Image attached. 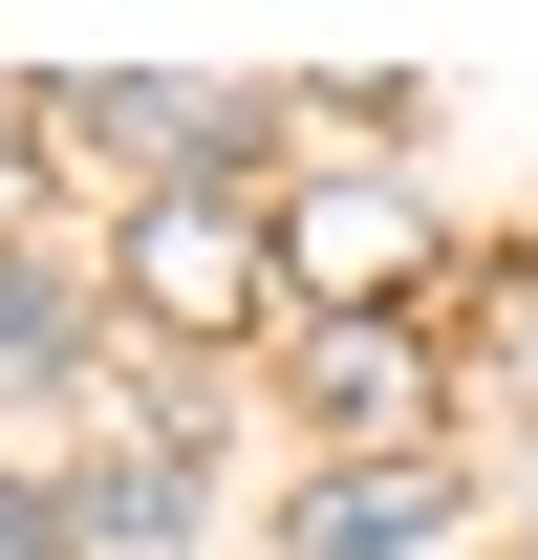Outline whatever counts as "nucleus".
<instances>
[{
    "instance_id": "obj_7",
    "label": "nucleus",
    "mask_w": 538,
    "mask_h": 560,
    "mask_svg": "<svg viewBox=\"0 0 538 560\" xmlns=\"http://www.w3.org/2000/svg\"><path fill=\"white\" fill-rule=\"evenodd\" d=\"M22 151H44V108H22V86H0V195H22Z\"/></svg>"
},
{
    "instance_id": "obj_5",
    "label": "nucleus",
    "mask_w": 538,
    "mask_h": 560,
    "mask_svg": "<svg viewBox=\"0 0 538 560\" xmlns=\"http://www.w3.org/2000/svg\"><path fill=\"white\" fill-rule=\"evenodd\" d=\"M324 431H366V453L409 431V366H388V324H344V346H324Z\"/></svg>"
},
{
    "instance_id": "obj_3",
    "label": "nucleus",
    "mask_w": 538,
    "mask_h": 560,
    "mask_svg": "<svg viewBox=\"0 0 538 560\" xmlns=\"http://www.w3.org/2000/svg\"><path fill=\"white\" fill-rule=\"evenodd\" d=\"M66 130H108V151H151V173L195 195V151H237V108H215V86H66Z\"/></svg>"
},
{
    "instance_id": "obj_2",
    "label": "nucleus",
    "mask_w": 538,
    "mask_h": 560,
    "mask_svg": "<svg viewBox=\"0 0 538 560\" xmlns=\"http://www.w3.org/2000/svg\"><path fill=\"white\" fill-rule=\"evenodd\" d=\"M409 259H431V215H409V173H324V195L280 215V280H324V302H388Z\"/></svg>"
},
{
    "instance_id": "obj_1",
    "label": "nucleus",
    "mask_w": 538,
    "mask_h": 560,
    "mask_svg": "<svg viewBox=\"0 0 538 560\" xmlns=\"http://www.w3.org/2000/svg\"><path fill=\"white\" fill-rule=\"evenodd\" d=\"M259 302H280V237H259L237 195H215V173L130 215V324H173V346H237Z\"/></svg>"
},
{
    "instance_id": "obj_6",
    "label": "nucleus",
    "mask_w": 538,
    "mask_h": 560,
    "mask_svg": "<svg viewBox=\"0 0 538 560\" xmlns=\"http://www.w3.org/2000/svg\"><path fill=\"white\" fill-rule=\"evenodd\" d=\"M44 366H66V302H44V280L0 259V410H22V388H44Z\"/></svg>"
},
{
    "instance_id": "obj_4",
    "label": "nucleus",
    "mask_w": 538,
    "mask_h": 560,
    "mask_svg": "<svg viewBox=\"0 0 538 560\" xmlns=\"http://www.w3.org/2000/svg\"><path fill=\"white\" fill-rule=\"evenodd\" d=\"M431 517H453V495L366 453V475H324V495H302V560H409V539H431Z\"/></svg>"
}]
</instances>
